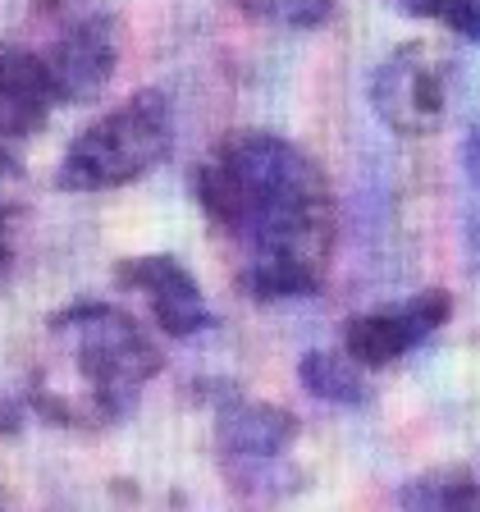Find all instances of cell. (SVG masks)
<instances>
[{"label":"cell","mask_w":480,"mask_h":512,"mask_svg":"<svg viewBox=\"0 0 480 512\" xmlns=\"http://www.w3.org/2000/svg\"><path fill=\"white\" fill-rule=\"evenodd\" d=\"M375 115L394 133L426 138L448 115V60L430 42H407L375 69Z\"/></svg>","instance_id":"cell-4"},{"label":"cell","mask_w":480,"mask_h":512,"mask_svg":"<svg viewBox=\"0 0 480 512\" xmlns=\"http://www.w3.org/2000/svg\"><path fill=\"white\" fill-rule=\"evenodd\" d=\"M55 362L37 375V407L55 426L101 430L133 407L138 389L160 371V352L115 307L83 302L51 316Z\"/></svg>","instance_id":"cell-2"},{"label":"cell","mask_w":480,"mask_h":512,"mask_svg":"<svg viewBox=\"0 0 480 512\" xmlns=\"http://www.w3.org/2000/svg\"><path fill=\"white\" fill-rule=\"evenodd\" d=\"M426 339L421 325L412 320V311L398 307V311H375V316H357L348 320L343 330V348L357 366H389L394 357H403L407 348Z\"/></svg>","instance_id":"cell-9"},{"label":"cell","mask_w":480,"mask_h":512,"mask_svg":"<svg viewBox=\"0 0 480 512\" xmlns=\"http://www.w3.org/2000/svg\"><path fill=\"white\" fill-rule=\"evenodd\" d=\"M471 170L480 174V133H476V138H471Z\"/></svg>","instance_id":"cell-13"},{"label":"cell","mask_w":480,"mask_h":512,"mask_svg":"<svg viewBox=\"0 0 480 512\" xmlns=\"http://www.w3.org/2000/svg\"><path fill=\"white\" fill-rule=\"evenodd\" d=\"M403 512H480V485L462 471H430L398 494Z\"/></svg>","instance_id":"cell-10"},{"label":"cell","mask_w":480,"mask_h":512,"mask_svg":"<svg viewBox=\"0 0 480 512\" xmlns=\"http://www.w3.org/2000/svg\"><path fill=\"white\" fill-rule=\"evenodd\" d=\"M5 256H10V243H5V220H0V270H5Z\"/></svg>","instance_id":"cell-14"},{"label":"cell","mask_w":480,"mask_h":512,"mask_svg":"<svg viewBox=\"0 0 480 512\" xmlns=\"http://www.w3.org/2000/svg\"><path fill=\"white\" fill-rule=\"evenodd\" d=\"M170 142H174L170 101L160 92H138L133 101L101 115L69 142L60 170H55V183L69 192L119 188V183L156 170L165 151H170Z\"/></svg>","instance_id":"cell-3"},{"label":"cell","mask_w":480,"mask_h":512,"mask_svg":"<svg viewBox=\"0 0 480 512\" xmlns=\"http://www.w3.org/2000/svg\"><path fill=\"white\" fill-rule=\"evenodd\" d=\"M197 197L238 247L247 298L316 293L334 247V202L320 165L275 133H229L197 174Z\"/></svg>","instance_id":"cell-1"},{"label":"cell","mask_w":480,"mask_h":512,"mask_svg":"<svg viewBox=\"0 0 480 512\" xmlns=\"http://www.w3.org/2000/svg\"><path fill=\"white\" fill-rule=\"evenodd\" d=\"M119 60L115 46V23L110 19H87L74 32H64L60 42L46 55V69H51V83L60 101H92L101 87L110 83Z\"/></svg>","instance_id":"cell-6"},{"label":"cell","mask_w":480,"mask_h":512,"mask_svg":"<svg viewBox=\"0 0 480 512\" xmlns=\"http://www.w3.org/2000/svg\"><path fill=\"white\" fill-rule=\"evenodd\" d=\"M220 453L234 471H261L293 444L298 416L275 403H229L220 412Z\"/></svg>","instance_id":"cell-7"},{"label":"cell","mask_w":480,"mask_h":512,"mask_svg":"<svg viewBox=\"0 0 480 512\" xmlns=\"http://www.w3.org/2000/svg\"><path fill=\"white\" fill-rule=\"evenodd\" d=\"M234 5L275 28H320L334 14V0H234Z\"/></svg>","instance_id":"cell-12"},{"label":"cell","mask_w":480,"mask_h":512,"mask_svg":"<svg viewBox=\"0 0 480 512\" xmlns=\"http://www.w3.org/2000/svg\"><path fill=\"white\" fill-rule=\"evenodd\" d=\"M119 279L133 288H142L151 302V316L165 334H197L211 325V307H206L202 288L174 256L156 252V256H138L133 266L119 270Z\"/></svg>","instance_id":"cell-5"},{"label":"cell","mask_w":480,"mask_h":512,"mask_svg":"<svg viewBox=\"0 0 480 512\" xmlns=\"http://www.w3.org/2000/svg\"><path fill=\"white\" fill-rule=\"evenodd\" d=\"M302 384H307V394L325 398V403H362V375H357V362L352 357H339V352H307L298 366Z\"/></svg>","instance_id":"cell-11"},{"label":"cell","mask_w":480,"mask_h":512,"mask_svg":"<svg viewBox=\"0 0 480 512\" xmlns=\"http://www.w3.org/2000/svg\"><path fill=\"white\" fill-rule=\"evenodd\" d=\"M60 101L42 55L19 46H0V142H19L46 124L51 106Z\"/></svg>","instance_id":"cell-8"}]
</instances>
